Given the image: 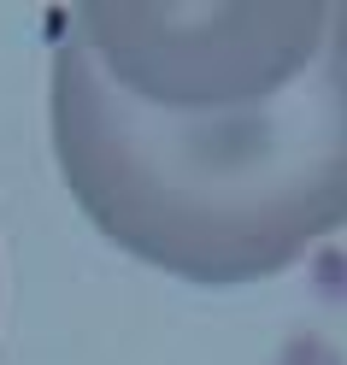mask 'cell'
<instances>
[{"label": "cell", "instance_id": "cell-1", "mask_svg": "<svg viewBox=\"0 0 347 365\" xmlns=\"http://www.w3.org/2000/svg\"><path fill=\"white\" fill-rule=\"evenodd\" d=\"M48 130L88 224L165 277L247 289L347 230V0L294 88L224 112H153L53 41Z\"/></svg>", "mask_w": 347, "mask_h": 365}, {"label": "cell", "instance_id": "cell-2", "mask_svg": "<svg viewBox=\"0 0 347 365\" xmlns=\"http://www.w3.org/2000/svg\"><path fill=\"white\" fill-rule=\"evenodd\" d=\"M341 0H77L65 30L153 112H224L294 88Z\"/></svg>", "mask_w": 347, "mask_h": 365}]
</instances>
